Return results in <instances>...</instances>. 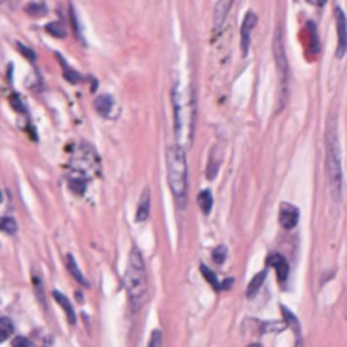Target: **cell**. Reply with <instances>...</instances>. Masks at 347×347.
<instances>
[{"mask_svg": "<svg viewBox=\"0 0 347 347\" xmlns=\"http://www.w3.org/2000/svg\"><path fill=\"white\" fill-rule=\"evenodd\" d=\"M173 109H175V130L178 146L188 147L195 134V121H197V100L193 87L173 90Z\"/></svg>", "mask_w": 347, "mask_h": 347, "instance_id": "cell-1", "label": "cell"}, {"mask_svg": "<svg viewBox=\"0 0 347 347\" xmlns=\"http://www.w3.org/2000/svg\"><path fill=\"white\" fill-rule=\"evenodd\" d=\"M166 169L168 183L171 195L180 208L188 202V163H186L185 149L178 144H173L166 151Z\"/></svg>", "mask_w": 347, "mask_h": 347, "instance_id": "cell-2", "label": "cell"}, {"mask_svg": "<svg viewBox=\"0 0 347 347\" xmlns=\"http://www.w3.org/2000/svg\"><path fill=\"white\" fill-rule=\"evenodd\" d=\"M100 164H99V156L93 151L92 146L83 144L80 146V149L75 152V158H71L70 161V176H68V185L73 193L76 195H83L85 188H87L88 180L93 175H99Z\"/></svg>", "mask_w": 347, "mask_h": 347, "instance_id": "cell-3", "label": "cell"}, {"mask_svg": "<svg viewBox=\"0 0 347 347\" xmlns=\"http://www.w3.org/2000/svg\"><path fill=\"white\" fill-rule=\"evenodd\" d=\"M124 288L127 292V297L132 303L134 309H139L141 303L144 301L146 297V266L142 254L138 246L130 247L129 261H127V269L124 275Z\"/></svg>", "mask_w": 347, "mask_h": 347, "instance_id": "cell-4", "label": "cell"}, {"mask_svg": "<svg viewBox=\"0 0 347 347\" xmlns=\"http://www.w3.org/2000/svg\"><path fill=\"white\" fill-rule=\"evenodd\" d=\"M327 180L329 190L334 198V202H340L342 198V159H340V147L337 138V127L331 122L327 127Z\"/></svg>", "mask_w": 347, "mask_h": 347, "instance_id": "cell-5", "label": "cell"}, {"mask_svg": "<svg viewBox=\"0 0 347 347\" xmlns=\"http://www.w3.org/2000/svg\"><path fill=\"white\" fill-rule=\"evenodd\" d=\"M273 53H275L276 66H278V75H280V85H281V95L286 97L288 88V60L284 54V43H283V31L278 27L275 32V39H273Z\"/></svg>", "mask_w": 347, "mask_h": 347, "instance_id": "cell-6", "label": "cell"}, {"mask_svg": "<svg viewBox=\"0 0 347 347\" xmlns=\"http://www.w3.org/2000/svg\"><path fill=\"white\" fill-rule=\"evenodd\" d=\"M256 24H258V15L253 10H247L246 17L241 26V53L246 56L249 53V46H251V32L254 31Z\"/></svg>", "mask_w": 347, "mask_h": 347, "instance_id": "cell-7", "label": "cell"}, {"mask_svg": "<svg viewBox=\"0 0 347 347\" xmlns=\"http://www.w3.org/2000/svg\"><path fill=\"white\" fill-rule=\"evenodd\" d=\"M335 22H337V37H339L335 56L342 58L347 51V19H345V14L340 10V7H335Z\"/></svg>", "mask_w": 347, "mask_h": 347, "instance_id": "cell-8", "label": "cell"}, {"mask_svg": "<svg viewBox=\"0 0 347 347\" xmlns=\"http://www.w3.org/2000/svg\"><path fill=\"white\" fill-rule=\"evenodd\" d=\"M298 219H300V210L295 205H292V203L283 202L280 207V224L283 229L286 230L295 229L298 224Z\"/></svg>", "mask_w": 347, "mask_h": 347, "instance_id": "cell-9", "label": "cell"}, {"mask_svg": "<svg viewBox=\"0 0 347 347\" xmlns=\"http://www.w3.org/2000/svg\"><path fill=\"white\" fill-rule=\"evenodd\" d=\"M266 266H269V268H275L276 269V275H278V281L280 283H284L288 278V273H290V266H288V261L283 258L281 254H271L266 258Z\"/></svg>", "mask_w": 347, "mask_h": 347, "instance_id": "cell-10", "label": "cell"}, {"mask_svg": "<svg viewBox=\"0 0 347 347\" xmlns=\"http://www.w3.org/2000/svg\"><path fill=\"white\" fill-rule=\"evenodd\" d=\"M95 110L100 113L102 117H113V110H115V102H113V97L109 93L99 95L93 100Z\"/></svg>", "mask_w": 347, "mask_h": 347, "instance_id": "cell-11", "label": "cell"}, {"mask_svg": "<svg viewBox=\"0 0 347 347\" xmlns=\"http://www.w3.org/2000/svg\"><path fill=\"white\" fill-rule=\"evenodd\" d=\"M149 210H151V193H149V188H144L139 198L138 212H136V222H144L149 217Z\"/></svg>", "mask_w": 347, "mask_h": 347, "instance_id": "cell-12", "label": "cell"}, {"mask_svg": "<svg viewBox=\"0 0 347 347\" xmlns=\"http://www.w3.org/2000/svg\"><path fill=\"white\" fill-rule=\"evenodd\" d=\"M53 297L60 303L61 309L65 310V314L68 317V322H70L71 325H75V323H76V314H75V309H73V305L70 303V300H68L61 292H58V290H54V292H53Z\"/></svg>", "mask_w": 347, "mask_h": 347, "instance_id": "cell-13", "label": "cell"}, {"mask_svg": "<svg viewBox=\"0 0 347 347\" xmlns=\"http://www.w3.org/2000/svg\"><path fill=\"white\" fill-rule=\"evenodd\" d=\"M232 7L230 2H217L215 4V14H214V22H215V27L220 31L222 26H224V21L227 17V12H229V9Z\"/></svg>", "mask_w": 347, "mask_h": 347, "instance_id": "cell-14", "label": "cell"}, {"mask_svg": "<svg viewBox=\"0 0 347 347\" xmlns=\"http://www.w3.org/2000/svg\"><path fill=\"white\" fill-rule=\"evenodd\" d=\"M266 276H268V271H259L258 275H256L251 281H249V284H247V290H246V297L247 298H253L256 293L259 292L261 290V286H263V283H264V280H266Z\"/></svg>", "mask_w": 347, "mask_h": 347, "instance_id": "cell-15", "label": "cell"}, {"mask_svg": "<svg viewBox=\"0 0 347 347\" xmlns=\"http://www.w3.org/2000/svg\"><path fill=\"white\" fill-rule=\"evenodd\" d=\"M66 268H68V271H70V275H71L73 278H75V280H76L80 284H83V286H88L87 278H85V276L82 275V271H80L78 264L75 263V258H73L71 254H68V256H66Z\"/></svg>", "mask_w": 347, "mask_h": 347, "instance_id": "cell-16", "label": "cell"}, {"mask_svg": "<svg viewBox=\"0 0 347 347\" xmlns=\"http://www.w3.org/2000/svg\"><path fill=\"white\" fill-rule=\"evenodd\" d=\"M280 310H281V314H283V318H284V325H290L293 329V332L297 334V337L300 339V322H298V318L295 317L292 312H290L286 306L284 305H280Z\"/></svg>", "mask_w": 347, "mask_h": 347, "instance_id": "cell-17", "label": "cell"}, {"mask_svg": "<svg viewBox=\"0 0 347 347\" xmlns=\"http://www.w3.org/2000/svg\"><path fill=\"white\" fill-rule=\"evenodd\" d=\"M198 205H200L202 212L203 214H210V210H212V205H214V198H212V193L208 190H203L198 193Z\"/></svg>", "mask_w": 347, "mask_h": 347, "instance_id": "cell-18", "label": "cell"}, {"mask_svg": "<svg viewBox=\"0 0 347 347\" xmlns=\"http://www.w3.org/2000/svg\"><path fill=\"white\" fill-rule=\"evenodd\" d=\"M14 332V323L7 317H0V342L7 340Z\"/></svg>", "mask_w": 347, "mask_h": 347, "instance_id": "cell-19", "label": "cell"}, {"mask_svg": "<svg viewBox=\"0 0 347 347\" xmlns=\"http://www.w3.org/2000/svg\"><path fill=\"white\" fill-rule=\"evenodd\" d=\"M58 60H60V63L63 65V75H65V78L68 80V82L73 83V85L82 82V80H83L82 75H80V73H76L75 70H73V68L68 66V63H66V61H63V58H61L60 54H58Z\"/></svg>", "mask_w": 347, "mask_h": 347, "instance_id": "cell-20", "label": "cell"}, {"mask_svg": "<svg viewBox=\"0 0 347 347\" xmlns=\"http://www.w3.org/2000/svg\"><path fill=\"white\" fill-rule=\"evenodd\" d=\"M200 273L203 275V278H205V280L212 284V288H215L219 292V290H222V283L219 281V278L214 275V271H210L208 268L205 264H200Z\"/></svg>", "mask_w": 347, "mask_h": 347, "instance_id": "cell-21", "label": "cell"}, {"mask_svg": "<svg viewBox=\"0 0 347 347\" xmlns=\"http://www.w3.org/2000/svg\"><path fill=\"white\" fill-rule=\"evenodd\" d=\"M0 230H4L5 234L14 236L17 232V222L12 217H2L0 219Z\"/></svg>", "mask_w": 347, "mask_h": 347, "instance_id": "cell-22", "label": "cell"}, {"mask_svg": "<svg viewBox=\"0 0 347 347\" xmlns=\"http://www.w3.org/2000/svg\"><path fill=\"white\" fill-rule=\"evenodd\" d=\"M32 283H34V290H36L37 300L41 301V305H43V306H46V298H44V288H43L41 276L36 275V273H32Z\"/></svg>", "mask_w": 347, "mask_h": 347, "instance_id": "cell-23", "label": "cell"}, {"mask_svg": "<svg viewBox=\"0 0 347 347\" xmlns=\"http://www.w3.org/2000/svg\"><path fill=\"white\" fill-rule=\"evenodd\" d=\"M46 31L51 34V36H56V37H65L66 36V31L61 22H49L46 26Z\"/></svg>", "mask_w": 347, "mask_h": 347, "instance_id": "cell-24", "label": "cell"}, {"mask_svg": "<svg viewBox=\"0 0 347 347\" xmlns=\"http://www.w3.org/2000/svg\"><path fill=\"white\" fill-rule=\"evenodd\" d=\"M26 12L29 15H44L46 14V5L44 4H29L26 5Z\"/></svg>", "mask_w": 347, "mask_h": 347, "instance_id": "cell-25", "label": "cell"}, {"mask_svg": "<svg viewBox=\"0 0 347 347\" xmlns=\"http://www.w3.org/2000/svg\"><path fill=\"white\" fill-rule=\"evenodd\" d=\"M225 258H227V247H225V246H222V244H220V246H217V247H215L214 251H212V259H214L217 264H222V263H224Z\"/></svg>", "mask_w": 347, "mask_h": 347, "instance_id": "cell-26", "label": "cell"}, {"mask_svg": "<svg viewBox=\"0 0 347 347\" xmlns=\"http://www.w3.org/2000/svg\"><path fill=\"white\" fill-rule=\"evenodd\" d=\"M161 345H163V332L159 331V329H155L151 334V340L147 347H161Z\"/></svg>", "mask_w": 347, "mask_h": 347, "instance_id": "cell-27", "label": "cell"}, {"mask_svg": "<svg viewBox=\"0 0 347 347\" xmlns=\"http://www.w3.org/2000/svg\"><path fill=\"white\" fill-rule=\"evenodd\" d=\"M17 49H19L21 53H22V56H26V58L29 60L31 63H36V53H34L31 48L24 46L22 43H17Z\"/></svg>", "mask_w": 347, "mask_h": 347, "instance_id": "cell-28", "label": "cell"}, {"mask_svg": "<svg viewBox=\"0 0 347 347\" xmlns=\"http://www.w3.org/2000/svg\"><path fill=\"white\" fill-rule=\"evenodd\" d=\"M70 12H71V24H73V29H75L76 37H80V43L85 44V39L82 36V31H80V26H78V22H76V14H75V9H73V5H70Z\"/></svg>", "mask_w": 347, "mask_h": 347, "instance_id": "cell-29", "label": "cell"}, {"mask_svg": "<svg viewBox=\"0 0 347 347\" xmlns=\"http://www.w3.org/2000/svg\"><path fill=\"white\" fill-rule=\"evenodd\" d=\"M10 105L15 107V110L26 112V107H24V104H22V102H21L19 95H17V93H12V95H10Z\"/></svg>", "mask_w": 347, "mask_h": 347, "instance_id": "cell-30", "label": "cell"}, {"mask_svg": "<svg viewBox=\"0 0 347 347\" xmlns=\"http://www.w3.org/2000/svg\"><path fill=\"white\" fill-rule=\"evenodd\" d=\"M12 347H34L32 342L26 337H15L12 340Z\"/></svg>", "mask_w": 347, "mask_h": 347, "instance_id": "cell-31", "label": "cell"}, {"mask_svg": "<svg viewBox=\"0 0 347 347\" xmlns=\"http://www.w3.org/2000/svg\"><path fill=\"white\" fill-rule=\"evenodd\" d=\"M247 347H261V344H258V342H254V344H249Z\"/></svg>", "mask_w": 347, "mask_h": 347, "instance_id": "cell-32", "label": "cell"}, {"mask_svg": "<svg viewBox=\"0 0 347 347\" xmlns=\"http://www.w3.org/2000/svg\"><path fill=\"white\" fill-rule=\"evenodd\" d=\"M345 318H347V292H345Z\"/></svg>", "mask_w": 347, "mask_h": 347, "instance_id": "cell-33", "label": "cell"}, {"mask_svg": "<svg viewBox=\"0 0 347 347\" xmlns=\"http://www.w3.org/2000/svg\"><path fill=\"white\" fill-rule=\"evenodd\" d=\"M2 198H4V195H2V190H0V202H2Z\"/></svg>", "mask_w": 347, "mask_h": 347, "instance_id": "cell-34", "label": "cell"}, {"mask_svg": "<svg viewBox=\"0 0 347 347\" xmlns=\"http://www.w3.org/2000/svg\"><path fill=\"white\" fill-rule=\"evenodd\" d=\"M44 347H48V345H44Z\"/></svg>", "mask_w": 347, "mask_h": 347, "instance_id": "cell-35", "label": "cell"}]
</instances>
